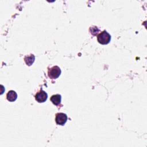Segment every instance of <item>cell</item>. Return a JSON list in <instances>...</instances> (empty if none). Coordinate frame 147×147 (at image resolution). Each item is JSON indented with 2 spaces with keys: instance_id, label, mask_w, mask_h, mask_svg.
Masks as SVG:
<instances>
[{
  "instance_id": "obj_1",
  "label": "cell",
  "mask_w": 147,
  "mask_h": 147,
  "mask_svg": "<svg viewBox=\"0 0 147 147\" xmlns=\"http://www.w3.org/2000/svg\"><path fill=\"white\" fill-rule=\"evenodd\" d=\"M97 40L100 44L106 45L110 42L111 40V36L106 30H103L98 34Z\"/></svg>"
},
{
  "instance_id": "obj_2",
  "label": "cell",
  "mask_w": 147,
  "mask_h": 147,
  "mask_svg": "<svg viewBox=\"0 0 147 147\" xmlns=\"http://www.w3.org/2000/svg\"><path fill=\"white\" fill-rule=\"evenodd\" d=\"M61 74L60 68L57 66H53L52 68H49L48 71V75L50 79H57Z\"/></svg>"
},
{
  "instance_id": "obj_3",
  "label": "cell",
  "mask_w": 147,
  "mask_h": 147,
  "mask_svg": "<svg viewBox=\"0 0 147 147\" xmlns=\"http://www.w3.org/2000/svg\"><path fill=\"white\" fill-rule=\"evenodd\" d=\"M67 121V115L63 113H59L56 114L55 117L56 123L59 125H64Z\"/></svg>"
},
{
  "instance_id": "obj_4",
  "label": "cell",
  "mask_w": 147,
  "mask_h": 147,
  "mask_svg": "<svg viewBox=\"0 0 147 147\" xmlns=\"http://www.w3.org/2000/svg\"><path fill=\"white\" fill-rule=\"evenodd\" d=\"M48 98V94L44 91L41 90L35 95V99L38 103H43L46 101Z\"/></svg>"
},
{
  "instance_id": "obj_5",
  "label": "cell",
  "mask_w": 147,
  "mask_h": 147,
  "mask_svg": "<svg viewBox=\"0 0 147 147\" xmlns=\"http://www.w3.org/2000/svg\"><path fill=\"white\" fill-rule=\"evenodd\" d=\"M6 98L9 102H14L17 98V94L14 91L10 90L7 92L6 95Z\"/></svg>"
},
{
  "instance_id": "obj_6",
  "label": "cell",
  "mask_w": 147,
  "mask_h": 147,
  "mask_svg": "<svg viewBox=\"0 0 147 147\" xmlns=\"http://www.w3.org/2000/svg\"><path fill=\"white\" fill-rule=\"evenodd\" d=\"M51 101L52 102V103L55 105H58L61 103V96L60 94H56L52 95L50 98Z\"/></svg>"
},
{
  "instance_id": "obj_7",
  "label": "cell",
  "mask_w": 147,
  "mask_h": 147,
  "mask_svg": "<svg viewBox=\"0 0 147 147\" xmlns=\"http://www.w3.org/2000/svg\"><path fill=\"white\" fill-rule=\"evenodd\" d=\"M34 59H35V57L32 54L30 55L29 56H26L24 58V60H25L26 65H28L29 66L31 65L33 63V62L34 61Z\"/></svg>"
}]
</instances>
